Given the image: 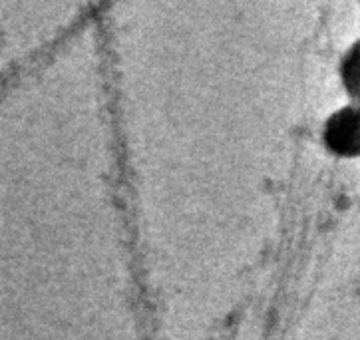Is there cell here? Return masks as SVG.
Masks as SVG:
<instances>
[{
	"label": "cell",
	"instance_id": "7a4b0ae2",
	"mask_svg": "<svg viewBox=\"0 0 360 340\" xmlns=\"http://www.w3.org/2000/svg\"><path fill=\"white\" fill-rule=\"evenodd\" d=\"M338 82L349 102L360 104V38L350 42L338 60Z\"/></svg>",
	"mask_w": 360,
	"mask_h": 340
},
{
	"label": "cell",
	"instance_id": "6da1fadb",
	"mask_svg": "<svg viewBox=\"0 0 360 340\" xmlns=\"http://www.w3.org/2000/svg\"><path fill=\"white\" fill-rule=\"evenodd\" d=\"M321 143L338 159L360 157V104L349 102L333 110L321 128Z\"/></svg>",
	"mask_w": 360,
	"mask_h": 340
}]
</instances>
